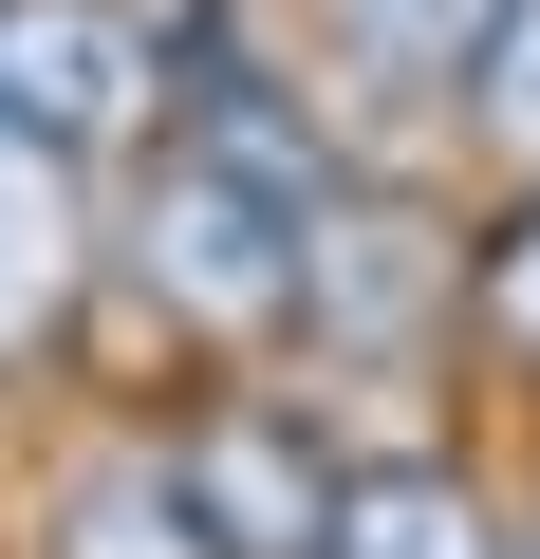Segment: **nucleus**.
Segmentation results:
<instances>
[{
    "label": "nucleus",
    "instance_id": "nucleus-1",
    "mask_svg": "<svg viewBox=\"0 0 540 559\" xmlns=\"http://www.w3.org/2000/svg\"><path fill=\"white\" fill-rule=\"evenodd\" d=\"M299 224L317 205H280L261 168H224V150H149V187H131V280L187 318V336H299Z\"/></svg>",
    "mask_w": 540,
    "mask_h": 559
},
{
    "label": "nucleus",
    "instance_id": "nucleus-2",
    "mask_svg": "<svg viewBox=\"0 0 540 559\" xmlns=\"http://www.w3.org/2000/svg\"><path fill=\"white\" fill-rule=\"evenodd\" d=\"M168 503H187V540H205V559H336L355 466H336L299 411L224 392V411H187V429H168Z\"/></svg>",
    "mask_w": 540,
    "mask_h": 559
},
{
    "label": "nucleus",
    "instance_id": "nucleus-3",
    "mask_svg": "<svg viewBox=\"0 0 540 559\" xmlns=\"http://www.w3.org/2000/svg\"><path fill=\"white\" fill-rule=\"evenodd\" d=\"M149 94H168V38L131 0H0V131L20 150L94 168V150L149 131Z\"/></svg>",
    "mask_w": 540,
    "mask_h": 559
},
{
    "label": "nucleus",
    "instance_id": "nucleus-4",
    "mask_svg": "<svg viewBox=\"0 0 540 559\" xmlns=\"http://www.w3.org/2000/svg\"><path fill=\"white\" fill-rule=\"evenodd\" d=\"M447 299H466V242H447L410 187H317V224H299V318H317L336 355H410Z\"/></svg>",
    "mask_w": 540,
    "mask_h": 559
},
{
    "label": "nucleus",
    "instance_id": "nucleus-5",
    "mask_svg": "<svg viewBox=\"0 0 540 559\" xmlns=\"http://www.w3.org/2000/svg\"><path fill=\"white\" fill-rule=\"evenodd\" d=\"M75 280H94V205H75V168L0 131V373L75 318Z\"/></svg>",
    "mask_w": 540,
    "mask_h": 559
},
{
    "label": "nucleus",
    "instance_id": "nucleus-6",
    "mask_svg": "<svg viewBox=\"0 0 540 559\" xmlns=\"http://www.w3.org/2000/svg\"><path fill=\"white\" fill-rule=\"evenodd\" d=\"M336 559H503L484 540V503H466V466H355V522H336Z\"/></svg>",
    "mask_w": 540,
    "mask_h": 559
},
{
    "label": "nucleus",
    "instance_id": "nucleus-7",
    "mask_svg": "<svg viewBox=\"0 0 540 559\" xmlns=\"http://www.w3.org/2000/svg\"><path fill=\"white\" fill-rule=\"evenodd\" d=\"M57 559H205L187 503H168V448H149V466H94V485L57 503Z\"/></svg>",
    "mask_w": 540,
    "mask_h": 559
},
{
    "label": "nucleus",
    "instance_id": "nucleus-8",
    "mask_svg": "<svg viewBox=\"0 0 540 559\" xmlns=\"http://www.w3.org/2000/svg\"><path fill=\"white\" fill-rule=\"evenodd\" d=\"M503 20H521V0H355V38H373L392 75H466Z\"/></svg>",
    "mask_w": 540,
    "mask_h": 559
},
{
    "label": "nucleus",
    "instance_id": "nucleus-9",
    "mask_svg": "<svg viewBox=\"0 0 540 559\" xmlns=\"http://www.w3.org/2000/svg\"><path fill=\"white\" fill-rule=\"evenodd\" d=\"M466 112H484V150H503V168L540 187V0H521V20H503V38L466 57Z\"/></svg>",
    "mask_w": 540,
    "mask_h": 559
},
{
    "label": "nucleus",
    "instance_id": "nucleus-10",
    "mask_svg": "<svg viewBox=\"0 0 540 559\" xmlns=\"http://www.w3.org/2000/svg\"><path fill=\"white\" fill-rule=\"evenodd\" d=\"M484 336L503 355H540V187L503 205V242H484Z\"/></svg>",
    "mask_w": 540,
    "mask_h": 559
}]
</instances>
